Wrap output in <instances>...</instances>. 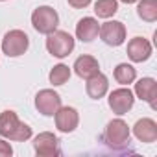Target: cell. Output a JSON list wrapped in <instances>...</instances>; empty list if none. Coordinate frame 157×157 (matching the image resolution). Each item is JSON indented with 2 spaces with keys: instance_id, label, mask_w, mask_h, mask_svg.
<instances>
[{
  "instance_id": "6da1fadb",
  "label": "cell",
  "mask_w": 157,
  "mask_h": 157,
  "mask_svg": "<svg viewBox=\"0 0 157 157\" xmlns=\"http://www.w3.org/2000/svg\"><path fill=\"white\" fill-rule=\"evenodd\" d=\"M0 137L15 142H24L32 137V128L21 122L15 111H4L0 113Z\"/></svg>"
},
{
  "instance_id": "7a4b0ae2",
  "label": "cell",
  "mask_w": 157,
  "mask_h": 157,
  "mask_svg": "<svg viewBox=\"0 0 157 157\" xmlns=\"http://www.w3.org/2000/svg\"><path fill=\"white\" fill-rule=\"evenodd\" d=\"M32 24L35 28V32L43 33V35H48L52 32L57 30V24H59V15L54 8L50 6H41L37 8L33 13H32Z\"/></svg>"
},
{
  "instance_id": "3957f363",
  "label": "cell",
  "mask_w": 157,
  "mask_h": 157,
  "mask_svg": "<svg viewBox=\"0 0 157 157\" xmlns=\"http://www.w3.org/2000/svg\"><path fill=\"white\" fill-rule=\"evenodd\" d=\"M46 50L54 56V57H67L72 50H74V37L68 32L63 30H56L52 33H48L46 39Z\"/></svg>"
},
{
  "instance_id": "277c9868",
  "label": "cell",
  "mask_w": 157,
  "mask_h": 157,
  "mask_svg": "<svg viewBox=\"0 0 157 157\" xmlns=\"http://www.w3.org/2000/svg\"><path fill=\"white\" fill-rule=\"evenodd\" d=\"M30 48V37L22 30H11L2 39V52L8 57H19Z\"/></svg>"
},
{
  "instance_id": "5b68a950",
  "label": "cell",
  "mask_w": 157,
  "mask_h": 157,
  "mask_svg": "<svg viewBox=\"0 0 157 157\" xmlns=\"http://www.w3.org/2000/svg\"><path fill=\"white\" fill-rule=\"evenodd\" d=\"M105 140L113 148H120L126 142H129V128L122 118H115L107 124L105 128Z\"/></svg>"
},
{
  "instance_id": "8992f818",
  "label": "cell",
  "mask_w": 157,
  "mask_h": 157,
  "mask_svg": "<svg viewBox=\"0 0 157 157\" xmlns=\"http://www.w3.org/2000/svg\"><path fill=\"white\" fill-rule=\"evenodd\" d=\"M98 35L109 46H120L126 41V26L120 21H107L100 26Z\"/></svg>"
},
{
  "instance_id": "52a82bcc",
  "label": "cell",
  "mask_w": 157,
  "mask_h": 157,
  "mask_svg": "<svg viewBox=\"0 0 157 157\" xmlns=\"http://www.w3.org/2000/svg\"><path fill=\"white\" fill-rule=\"evenodd\" d=\"M33 150L39 157H54L61 153L59 148V139L50 133V131H43L33 139Z\"/></svg>"
},
{
  "instance_id": "ba28073f",
  "label": "cell",
  "mask_w": 157,
  "mask_h": 157,
  "mask_svg": "<svg viewBox=\"0 0 157 157\" xmlns=\"http://www.w3.org/2000/svg\"><path fill=\"white\" fill-rule=\"evenodd\" d=\"M35 107L44 117H54L56 111L61 107V96L52 89H43L35 96Z\"/></svg>"
},
{
  "instance_id": "9c48e42d",
  "label": "cell",
  "mask_w": 157,
  "mask_h": 157,
  "mask_svg": "<svg viewBox=\"0 0 157 157\" xmlns=\"http://www.w3.org/2000/svg\"><path fill=\"white\" fill-rule=\"evenodd\" d=\"M133 104H135V94L129 89H126V87L115 89L109 94V107L117 115H126L133 107Z\"/></svg>"
},
{
  "instance_id": "30bf717a",
  "label": "cell",
  "mask_w": 157,
  "mask_h": 157,
  "mask_svg": "<svg viewBox=\"0 0 157 157\" xmlns=\"http://www.w3.org/2000/svg\"><path fill=\"white\" fill-rule=\"evenodd\" d=\"M56 128L61 131V133H72L78 124H80V115L74 107H68V105H61L57 111H56Z\"/></svg>"
},
{
  "instance_id": "8fae6325",
  "label": "cell",
  "mask_w": 157,
  "mask_h": 157,
  "mask_svg": "<svg viewBox=\"0 0 157 157\" xmlns=\"http://www.w3.org/2000/svg\"><path fill=\"white\" fill-rule=\"evenodd\" d=\"M151 56V44L148 39L144 37H133L128 43V57L133 63H142L146 59H150Z\"/></svg>"
},
{
  "instance_id": "7c38bea8",
  "label": "cell",
  "mask_w": 157,
  "mask_h": 157,
  "mask_svg": "<svg viewBox=\"0 0 157 157\" xmlns=\"http://www.w3.org/2000/svg\"><path fill=\"white\" fill-rule=\"evenodd\" d=\"M98 32H100V24L94 17H83L76 24V37L83 43L94 41L98 37Z\"/></svg>"
},
{
  "instance_id": "4fadbf2b",
  "label": "cell",
  "mask_w": 157,
  "mask_h": 157,
  "mask_svg": "<svg viewBox=\"0 0 157 157\" xmlns=\"http://www.w3.org/2000/svg\"><path fill=\"white\" fill-rule=\"evenodd\" d=\"M133 133L140 142H155L157 140V122L153 118H140L133 126Z\"/></svg>"
},
{
  "instance_id": "5bb4252c",
  "label": "cell",
  "mask_w": 157,
  "mask_h": 157,
  "mask_svg": "<svg viewBox=\"0 0 157 157\" xmlns=\"http://www.w3.org/2000/svg\"><path fill=\"white\" fill-rule=\"evenodd\" d=\"M135 94L137 98L148 102L155 109V96H157V82L153 78H140L135 83Z\"/></svg>"
},
{
  "instance_id": "9a60e30c",
  "label": "cell",
  "mask_w": 157,
  "mask_h": 157,
  "mask_svg": "<svg viewBox=\"0 0 157 157\" xmlns=\"http://www.w3.org/2000/svg\"><path fill=\"white\" fill-rule=\"evenodd\" d=\"M107 89H109V82H107V78L98 72L91 78H87V83H85V91L89 94V98L93 100H100L107 94Z\"/></svg>"
},
{
  "instance_id": "2e32d148",
  "label": "cell",
  "mask_w": 157,
  "mask_h": 157,
  "mask_svg": "<svg viewBox=\"0 0 157 157\" xmlns=\"http://www.w3.org/2000/svg\"><path fill=\"white\" fill-rule=\"evenodd\" d=\"M74 72L80 76V78H91V76H94V74H98L100 72V63H98V59L96 57H93V56H80L76 59V63H74Z\"/></svg>"
},
{
  "instance_id": "e0dca14e",
  "label": "cell",
  "mask_w": 157,
  "mask_h": 157,
  "mask_svg": "<svg viewBox=\"0 0 157 157\" xmlns=\"http://www.w3.org/2000/svg\"><path fill=\"white\" fill-rule=\"evenodd\" d=\"M137 13L146 22L157 21V0H140L137 6Z\"/></svg>"
},
{
  "instance_id": "ac0fdd59",
  "label": "cell",
  "mask_w": 157,
  "mask_h": 157,
  "mask_svg": "<svg viewBox=\"0 0 157 157\" xmlns=\"http://www.w3.org/2000/svg\"><path fill=\"white\" fill-rule=\"evenodd\" d=\"M135 78H137V70H135L131 65H128V63L117 65V68H115V80H117L120 85H129V83H133Z\"/></svg>"
},
{
  "instance_id": "d6986e66",
  "label": "cell",
  "mask_w": 157,
  "mask_h": 157,
  "mask_svg": "<svg viewBox=\"0 0 157 157\" xmlns=\"http://www.w3.org/2000/svg\"><path fill=\"white\" fill-rule=\"evenodd\" d=\"M68 78H70V68L67 67V65H63V63H59V65H56L52 70H50V74H48V80H50V83L52 85H65L67 82H68Z\"/></svg>"
},
{
  "instance_id": "ffe728a7",
  "label": "cell",
  "mask_w": 157,
  "mask_h": 157,
  "mask_svg": "<svg viewBox=\"0 0 157 157\" xmlns=\"http://www.w3.org/2000/svg\"><path fill=\"white\" fill-rule=\"evenodd\" d=\"M118 11V2L117 0H98L94 4V13L100 19H109Z\"/></svg>"
},
{
  "instance_id": "44dd1931",
  "label": "cell",
  "mask_w": 157,
  "mask_h": 157,
  "mask_svg": "<svg viewBox=\"0 0 157 157\" xmlns=\"http://www.w3.org/2000/svg\"><path fill=\"white\" fill-rule=\"evenodd\" d=\"M13 155V148L10 142H6L4 139H0V157H11Z\"/></svg>"
},
{
  "instance_id": "7402d4cb",
  "label": "cell",
  "mask_w": 157,
  "mask_h": 157,
  "mask_svg": "<svg viewBox=\"0 0 157 157\" xmlns=\"http://www.w3.org/2000/svg\"><path fill=\"white\" fill-rule=\"evenodd\" d=\"M67 2L72 6V8H76V10H83V8H87L93 0H67Z\"/></svg>"
},
{
  "instance_id": "603a6c76",
  "label": "cell",
  "mask_w": 157,
  "mask_h": 157,
  "mask_svg": "<svg viewBox=\"0 0 157 157\" xmlns=\"http://www.w3.org/2000/svg\"><path fill=\"white\" fill-rule=\"evenodd\" d=\"M120 2H124V4H133V2H137V0H120Z\"/></svg>"
},
{
  "instance_id": "cb8c5ba5",
  "label": "cell",
  "mask_w": 157,
  "mask_h": 157,
  "mask_svg": "<svg viewBox=\"0 0 157 157\" xmlns=\"http://www.w3.org/2000/svg\"><path fill=\"white\" fill-rule=\"evenodd\" d=\"M0 2H4V0H0Z\"/></svg>"
}]
</instances>
